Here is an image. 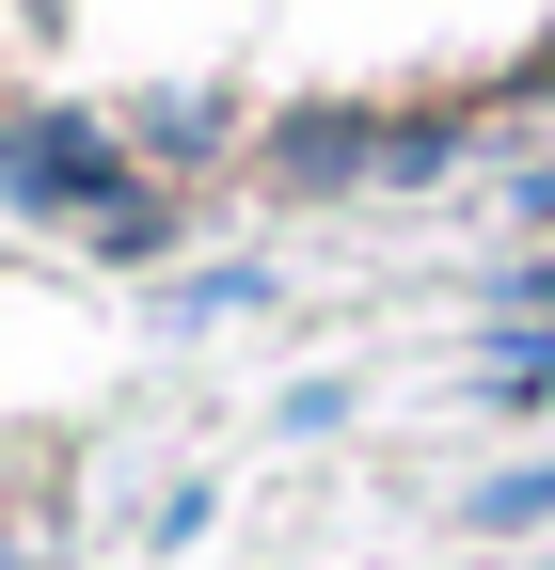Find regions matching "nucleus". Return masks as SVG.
Returning a JSON list of instances; mask_svg holds the SVG:
<instances>
[{"mask_svg":"<svg viewBox=\"0 0 555 570\" xmlns=\"http://www.w3.org/2000/svg\"><path fill=\"white\" fill-rule=\"evenodd\" d=\"M0 190H17V206H48V223H96L111 254H159V238H175V206H159V190H127V159H111L80 111L0 127Z\"/></svg>","mask_w":555,"mask_h":570,"instance_id":"nucleus-1","label":"nucleus"},{"mask_svg":"<svg viewBox=\"0 0 555 570\" xmlns=\"http://www.w3.org/2000/svg\"><path fill=\"white\" fill-rule=\"evenodd\" d=\"M539 508H555V460H539V475H508V491H476V523H539Z\"/></svg>","mask_w":555,"mask_h":570,"instance_id":"nucleus-2","label":"nucleus"}]
</instances>
